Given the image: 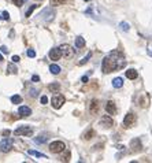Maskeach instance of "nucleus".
<instances>
[{"label": "nucleus", "instance_id": "obj_1", "mask_svg": "<svg viewBox=\"0 0 152 163\" xmlns=\"http://www.w3.org/2000/svg\"><path fill=\"white\" fill-rule=\"evenodd\" d=\"M125 66H126V60L123 58V54L121 51H118V49H114L103 59V62H101V71L108 74L111 71L123 69Z\"/></svg>", "mask_w": 152, "mask_h": 163}, {"label": "nucleus", "instance_id": "obj_2", "mask_svg": "<svg viewBox=\"0 0 152 163\" xmlns=\"http://www.w3.org/2000/svg\"><path fill=\"white\" fill-rule=\"evenodd\" d=\"M66 149V144L63 143V141H52L51 144H49V152H52V154H62V152Z\"/></svg>", "mask_w": 152, "mask_h": 163}, {"label": "nucleus", "instance_id": "obj_3", "mask_svg": "<svg viewBox=\"0 0 152 163\" xmlns=\"http://www.w3.org/2000/svg\"><path fill=\"white\" fill-rule=\"evenodd\" d=\"M14 134L15 136H32L33 134V129H32V126L24 125V126L16 127L15 130H14Z\"/></svg>", "mask_w": 152, "mask_h": 163}, {"label": "nucleus", "instance_id": "obj_4", "mask_svg": "<svg viewBox=\"0 0 152 163\" xmlns=\"http://www.w3.org/2000/svg\"><path fill=\"white\" fill-rule=\"evenodd\" d=\"M136 115L133 114V112H128L126 115H125L123 121H122V126L125 127V129H129L130 126H133L134 125V122H136Z\"/></svg>", "mask_w": 152, "mask_h": 163}, {"label": "nucleus", "instance_id": "obj_5", "mask_svg": "<svg viewBox=\"0 0 152 163\" xmlns=\"http://www.w3.org/2000/svg\"><path fill=\"white\" fill-rule=\"evenodd\" d=\"M12 145H14V141L12 139H3L0 141V152H10L12 149Z\"/></svg>", "mask_w": 152, "mask_h": 163}, {"label": "nucleus", "instance_id": "obj_6", "mask_svg": "<svg viewBox=\"0 0 152 163\" xmlns=\"http://www.w3.org/2000/svg\"><path fill=\"white\" fill-rule=\"evenodd\" d=\"M64 102H66V99H64L63 95H54V97H52V107L54 108H60L64 104Z\"/></svg>", "mask_w": 152, "mask_h": 163}, {"label": "nucleus", "instance_id": "obj_7", "mask_svg": "<svg viewBox=\"0 0 152 163\" xmlns=\"http://www.w3.org/2000/svg\"><path fill=\"white\" fill-rule=\"evenodd\" d=\"M62 56H63V52H62V48L60 47L52 48L51 51H49V58H51V60H59Z\"/></svg>", "mask_w": 152, "mask_h": 163}, {"label": "nucleus", "instance_id": "obj_8", "mask_svg": "<svg viewBox=\"0 0 152 163\" xmlns=\"http://www.w3.org/2000/svg\"><path fill=\"white\" fill-rule=\"evenodd\" d=\"M62 48V52H63V56L66 59H70L74 56V51H73V48L69 45V44H63V45H60Z\"/></svg>", "mask_w": 152, "mask_h": 163}, {"label": "nucleus", "instance_id": "obj_9", "mask_svg": "<svg viewBox=\"0 0 152 163\" xmlns=\"http://www.w3.org/2000/svg\"><path fill=\"white\" fill-rule=\"evenodd\" d=\"M112 123H114V121H112V118L110 115H103L100 119V125L103 127H106V129H108V127L112 126Z\"/></svg>", "mask_w": 152, "mask_h": 163}, {"label": "nucleus", "instance_id": "obj_10", "mask_svg": "<svg viewBox=\"0 0 152 163\" xmlns=\"http://www.w3.org/2000/svg\"><path fill=\"white\" fill-rule=\"evenodd\" d=\"M99 110H100V103H99V100H92L91 102V106H89V111H91V114L92 115H96L97 112H99Z\"/></svg>", "mask_w": 152, "mask_h": 163}, {"label": "nucleus", "instance_id": "obj_11", "mask_svg": "<svg viewBox=\"0 0 152 163\" xmlns=\"http://www.w3.org/2000/svg\"><path fill=\"white\" fill-rule=\"evenodd\" d=\"M18 114H19V117H30L32 115V110L28 106H21L19 110H18Z\"/></svg>", "mask_w": 152, "mask_h": 163}, {"label": "nucleus", "instance_id": "obj_12", "mask_svg": "<svg viewBox=\"0 0 152 163\" xmlns=\"http://www.w3.org/2000/svg\"><path fill=\"white\" fill-rule=\"evenodd\" d=\"M106 110H107V112L110 114V115H115L116 114V107H115V103L114 102H108L107 104H106Z\"/></svg>", "mask_w": 152, "mask_h": 163}, {"label": "nucleus", "instance_id": "obj_13", "mask_svg": "<svg viewBox=\"0 0 152 163\" xmlns=\"http://www.w3.org/2000/svg\"><path fill=\"white\" fill-rule=\"evenodd\" d=\"M125 76H126V78H129V80H136L137 77H138V73H137V70H134V69H129L128 71L125 73Z\"/></svg>", "mask_w": 152, "mask_h": 163}, {"label": "nucleus", "instance_id": "obj_14", "mask_svg": "<svg viewBox=\"0 0 152 163\" xmlns=\"http://www.w3.org/2000/svg\"><path fill=\"white\" fill-rule=\"evenodd\" d=\"M130 147L133 148V151H140L141 148H143L140 139H134V140H132V143H130Z\"/></svg>", "mask_w": 152, "mask_h": 163}, {"label": "nucleus", "instance_id": "obj_15", "mask_svg": "<svg viewBox=\"0 0 152 163\" xmlns=\"http://www.w3.org/2000/svg\"><path fill=\"white\" fill-rule=\"evenodd\" d=\"M112 87L116 88V89H119V88L123 87V78H121V77H116L112 80Z\"/></svg>", "mask_w": 152, "mask_h": 163}, {"label": "nucleus", "instance_id": "obj_16", "mask_svg": "<svg viewBox=\"0 0 152 163\" xmlns=\"http://www.w3.org/2000/svg\"><path fill=\"white\" fill-rule=\"evenodd\" d=\"M91 58H92V51H89L88 54H86V56H85V58H82V59L80 60V62H78V66H84V64H86L89 62V59H91Z\"/></svg>", "mask_w": 152, "mask_h": 163}, {"label": "nucleus", "instance_id": "obj_17", "mask_svg": "<svg viewBox=\"0 0 152 163\" xmlns=\"http://www.w3.org/2000/svg\"><path fill=\"white\" fill-rule=\"evenodd\" d=\"M48 136H45V134H43V136H40V137H36V139L33 140L36 144H44V143H47L48 141Z\"/></svg>", "mask_w": 152, "mask_h": 163}, {"label": "nucleus", "instance_id": "obj_18", "mask_svg": "<svg viewBox=\"0 0 152 163\" xmlns=\"http://www.w3.org/2000/svg\"><path fill=\"white\" fill-rule=\"evenodd\" d=\"M93 136H95V130H93V129H88V130L82 134V139L84 140H91Z\"/></svg>", "mask_w": 152, "mask_h": 163}, {"label": "nucleus", "instance_id": "obj_19", "mask_svg": "<svg viewBox=\"0 0 152 163\" xmlns=\"http://www.w3.org/2000/svg\"><path fill=\"white\" fill-rule=\"evenodd\" d=\"M76 47H77V48H80V49L85 47V40H84V39H82L81 36H78V37L76 39Z\"/></svg>", "mask_w": 152, "mask_h": 163}, {"label": "nucleus", "instance_id": "obj_20", "mask_svg": "<svg viewBox=\"0 0 152 163\" xmlns=\"http://www.w3.org/2000/svg\"><path fill=\"white\" fill-rule=\"evenodd\" d=\"M49 71H51L52 74H55V76H56V74H59V73H60V67L58 66V64L52 63L51 66H49Z\"/></svg>", "mask_w": 152, "mask_h": 163}, {"label": "nucleus", "instance_id": "obj_21", "mask_svg": "<svg viewBox=\"0 0 152 163\" xmlns=\"http://www.w3.org/2000/svg\"><path fill=\"white\" fill-rule=\"evenodd\" d=\"M28 154L29 155L36 156V158H47V155H44V154H41V152H39V151H34V149H29Z\"/></svg>", "mask_w": 152, "mask_h": 163}, {"label": "nucleus", "instance_id": "obj_22", "mask_svg": "<svg viewBox=\"0 0 152 163\" xmlns=\"http://www.w3.org/2000/svg\"><path fill=\"white\" fill-rule=\"evenodd\" d=\"M7 71L10 73V74H16L18 73V69L14 66V62H11V63H8L7 66Z\"/></svg>", "mask_w": 152, "mask_h": 163}, {"label": "nucleus", "instance_id": "obj_23", "mask_svg": "<svg viewBox=\"0 0 152 163\" xmlns=\"http://www.w3.org/2000/svg\"><path fill=\"white\" fill-rule=\"evenodd\" d=\"M48 89H49V91H51V92H58V91H59V89H60V85H59V84H58V82L49 84V85H48Z\"/></svg>", "mask_w": 152, "mask_h": 163}, {"label": "nucleus", "instance_id": "obj_24", "mask_svg": "<svg viewBox=\"0 0 152 163\" xmlns=\"http://www.w3.org/2000/svg\"><path fill=\"white\" fill-rule=\"evenodd\" d=\"M11 103L12 104H21V103H22V97H21L19 95L11 96Z\"/></svg>", "mask_w": 152, "mask_h": 163}, {"label": "nucleus", "instance_id": "obj_25", "mask_svg": "<svg viewBox=\"0 0 152 163\" xmlns=\"http://www.w3.org/2000/svg\"><path fill=\"white\" fill-rule=\"evenodd\" d=\"M37 7H39L37 4H32V6L29 7V10H28V11H26V14H25V16H26V18H29V16L32 15V14H33V11H34V10H36Z\"/></svg>", "mask_w": 152, "mask_h": 163}, {"label": "nucleus", "instance_id": "obj_26", "mask_svg": "<svg viewBox=\"0 0 152 163\" xmlns=\"http://www.w3.org/2000/svg\"><path fill=\"white\" fill-rule=\"evenodd\" d=\"M119 28L122 29L123 32H129V30H130V26H129L128 22H121V24H119Z\"/></svg>", "mask_w": 152, "mask_h": 163}, {"label": "nucleus", "instance_id": "obj_27", "mask_svg": "<svg viewBox=\"0 0 152 163\" xmlns=\"http://www.w3.org/2000/svg\"><path fill=\"white\" fill-rule=\"evenodd\" d=\"M67 0H51V6H59V4L66 3Z\"/></svg>", "mask_w": 152, "mask_h": 163}, {"label": "nucleus", "instance_id": "obj_28", "mask_svg": "<svg viewBox=\"0 0 152 163\" xmlns=\"http://www.w3.org/2000/svg\"><path fill=\"white\" fill-rule=\"evenodd\" d=\"M26 54H28L29 58H34V56H36V51H34V49H28Z\"/></svg>", "mask_w": 152, "mask_h": 163}, {"label": "nucleus", "instance_id": "obj_29", "mask_svg": "<svg viewBox=\"0 0 152 163\" xmlns=\"http://www.w3.org/2000/svg\"><path fill=\"white\" fill-rule=\"evenodd\" d=\"M37 95H39V91H37V89H30V96H32V97H37Z\"/></svg>", "mask_w": 152, "mask_h": 163}, {"label": "nucleus", "instance_id": "obj_30", "mask_svg": "<svg viewBox=\"0 0 152 163\" xmlns=\"http://www.w3.org/2000/svg\"><path fill=\"white\" fill-rule=\"evenodd\" d=\"M3 19L4 21H10V14L7 11H3Z\"/></svg>", "mask_w": 152, "mask_h": 163}, {"label": "nucleus", "instance_id": "obj_31", "mask_svg": "<svg viewBox=\"0 0 152 163\" xmlns=\"http://www.w3.org/2000/svg\"><path fill=\"white\" fill-rule=\"evenodd\" d=\"M40 102H41V104H47L48 103V97H47V96H43Z\"/></svg>", "mask_w": 152, "mask_h": 163}, {"label": "nucleus", "instance_id": "obj_32", "mask_svg": "<svg viewBox=\"0 0 152 163\" xmlns=\"http://www.w3.org/2000/svg\"><path fill=\"white\" fill-rule=\"evenodd\" d=\"M11 60L14 62V63H18V62H19V56H18V55H14L11 58Z\"/></svg>", "mask_w": 152, "mask_h": 163}, {"label": "nucleus", "instance_id": "obj_33", "mask_svg": "<svg viewBox=\"0 0 152 163\" xmlns=\"http://www.w3.org/2000/svg\"><path fill=\"white\" fill-rule=\"evenodd\" d=\"M12 1H14V3H15L18 7H21V6L24 4V0H12Z\"/></svg>", "mask_w": 152, "mask_h": 163}, {"label": "nucleus", "instance_id": "obj_34", "mask_svg": "<svg viewBox=\"0 0 152 163\" xmlns=\"http://www.w3.org/2000/svg\"><path fill=\"white\" fill-rule=\"evenodd\" d=\"M32 81L33 82H39V81H40V77L34 74V76H32Z\"/></svg>", "mask_w": 152, "mask_h": 163}, {"label": "nucleus", "instance_id": "obj_35", "mask_svg": "<svg viewBox=\"0 0 152 163\" xmlns=\"http://www.w3.org/2000/svg\"><path fill=\"white\" fill-rule=\"evenodd\" d=\"M81 81H82L84 84H86V82H88V77H86V76H84L82 78H81Z\"/></svg>", "mask_w": 152, "mask_h": 163}, {"label": "nucleus", "instance_id": "obj_36", "mask_svg": "<svg viewBox=\"0 0 152 163\" xmlns=\"http://www.w3.org/2000/svg\"><path fill=\"white\" fill-rule=\"evenodd\" d=\"M0 49H1V52H4V54H7V52H8L7 47H4V45H3V47H1V48H0Z\"/></svg>", "mask_w": 152, "mask_h": 163}, {"label": "nucleus", "instance_id": "obj_37", "mask_svg": "<svg viewBox=\"0 0 152 163\" xmlns=\"http://www.w3.org/2000/svg\"><path fill=\"white\" fill-rule=\"evenodd\" d=\"M10 133H11V132H10V130H4V132H3V136H8V134H10Z\"/></svg>", "mask_w": 152, "mask_h": 163}, {"label": "nucleus", "instance_id": "obj_38", "mask_svg": "<svg viewBox=\"0 0 152 163\" xmlns=\"http://www.w3.org/2000/svg\"><path fill=\"white\" fill-rule=\"evenodd\" d=\"M0 60H4V59H3V55H1V54H0Z\"/></svg>", "mask_w": 152, "mask_h": 163}, {"label": "nucleus", "instance_id": "obj_39", "mask_svg": "<svg viewBox=\"0 0 152 163\" xmlns=\"http://www.w3.org/2000/svg\"><path fill=\"white\" fill-rule=\"evenodd\" d=\"M84 1H91V0H84Z\"/></svg>", "mask_w": 152, "mask_h": 163}, {"label": "nucleus", "instance_id": "obj_40", "mask_svg": "<svg viewBox=\"0 0 152 163\" xmlns=\"http://www.w3.org/2000/svg\"><path fill=\"white\" fill-rule=\"evenodd\" d=\"M24 1H26V0H24Z\"/></svg>", "mask_w": 152, "mask_h": 163}, {"label": "nucleus", "instance_id": "obj_41", "mask_svg": "<svg viewBox=\"0 0 152 163\" xmlns=\"http://www.w3.org/2000/svg\"><path fill=\"white\" fill-rule=\"evenodd\" d=\"M40 1H41V0H40Z\"/></svg>", "mask_w": 152, "mask_h": 163}]
</instances>
